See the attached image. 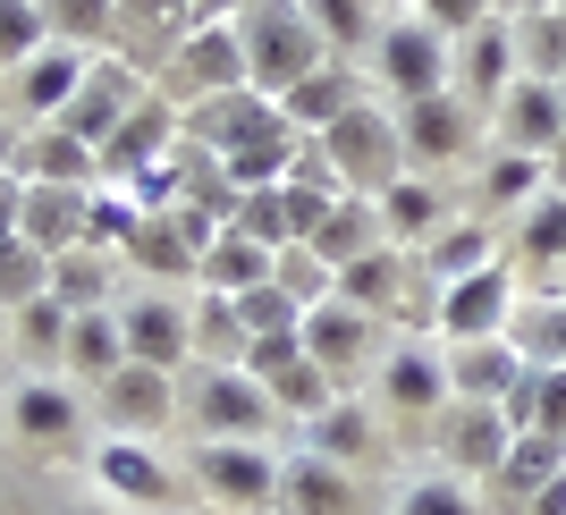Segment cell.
Returning <instances> with one entry per match:
<instances>
[{
	"label": "cell",
	"instance_id": "31",
	"mask_svg": "<svg viewBox=\"0 0 566 515\" xmlns=\"http://www.w3.org/2000/svg\"><path fill=\"white\" fill-rule=\"evenodd\" d=\"M34 51H43V9L0 0V60H34Z\"/></svg>",
	"mask_w": 566,
	"mask_h": 515
},
{
	"label": "cell",
	"instance_id": "10",
	"mask_svg": "<svg viewBox=\"0 0 566 515\" xmlns=\"http://www.w3.org/2000/svg\"><path fill=\"white\" fill-rule=\"evenodd\" d=\"M118 111H136V76L85 69V85H76V102H69V136H102Z\"/></svg>",
	"mask_w": 566,
	"mask_h": 515
},
{
	"label": "cell",
	"instance_id": "21",
	"mask_svg": "<svg viewBox=\"0 0 566 515\" xmlns=\"http://www.w3.org/2000/svg\"><path fill=\"white\" fill-rule=\"evenodd\" d=\"M25 169H34V187H60V178H85V136H69V127H43V136L25 144Z\"/></svg>",
	"mask_w": 566,
	"mask_h": 515
},
{
	"label": "cell",
	"instance_id": "35",
	"mask_svg": "<svg viewBox=\"0 0 566 515\" xmlns=\"http://www.w3.org/2000/svg\"><path fill=\"white\" fill-rule=\"evenodd\" d=\"M18 422L34 431V440H60V431L76 422V406H69V398H51V389H25V398H18Z\"/></svg>",
	"mask_w": 566,
	"mask_h": 515
},
{
	"label": "cell",
	"instance_id": "33",
	"mask_svg": "<svg viewBox=\"0 0 566 515\" xmlns=\"http://www.w3.org/2000/svg\"><path fill=\"white\" fill-rule=\"evenodd\" d=\"M118 355H127L118 322H76V364H85V372H118Z\"/></svg>",
	"mask_w": 566,
	"mask_h": 515
},
{
	"label": "cell",
	"instance_id": "8",
	"mask_svg": "<svg viewBox=\"0 0 566 515\" xmlns=\"http://www.w3.org/2000/svg\"><path fill=\"white\" fill-rule=\"evenodd\" d=\"M18 229L34 237L43 254H51V245L69 254L76 237H94V211H85V195H76V187L69 195H60V187H25V220H18Z\"/></svg>",
	"mask_w": 566,
	"mask_h": 515
},
{
	"label": "cell",
	"instance_id": "17",
	"mask_svg": "<svg viewBox=\"0 0 566 515\" xmlns=\"http://www.w3.org/2000/svg\"><path fill=\"white\" fill-rule=\"evenodd\" d=\"M85 69H76V51H34L25 60V111H69Z\"/></svg>",
	"mask_w": 566,
	"mask_h": 515
},
{
	"label": "cell",
	"instance_id": "12",
	"mask_svg": "<svg viewBox=\"0 0 566 515\" xmlns=\"http://www.w3.org/2000/svg\"><path fill=\"white\" fill-rule=\"evenodd\" d=\"M347 111H355L347 69H313V76H296V94H287V118H305V127H338Z\"/></svg>",
	"mask_w": 566,
	"mask_h": 515
},
{
	"label": "cell",
	"instance_id": "23",
	"mask_svg": "<svg viewBox=\"0 0 566 515\" xmlns=\"http://www.w3.org/2000/svg\"><path fill=\"white\" fill-rule=\"evenodd\" d=\"M111 406H118V422H127V414H136V422H161L169 389H161L153 364H127V372H111Z\"/></svg>",
	"mask_w": 566,
	"mask_h": 515
},
{
	"label": "cell",
	"instance_id": "22",
	"mask_svg": "<svg viewBox=\"0 0 566 515\" xmlns=\"http://www.w3.org/2000/svg\"><path fill=\"white\" fill-rule=\"evenodd\" d=\"M524 254L533 262H566V195L542 187L533 203H524Z\"/></svg>",
	"mask_w": 566,
	"mask_h": 515
},
{
	"label": "cell",
	"instance_id": "5",
	"mask_svg": "<svg viewBox=\"0 0 566 515\" xmlns=\"http://www.w3.org/2000/svg\"><path fill=\"white\" fill-rule=\"evenodd\" d=\"M380 76L398 85V102L440 94V43H431V25H389L380 34Z\"/></svg>",
	"mask_w": 566,
	"mask_h": 515
},
{
	"label": "cell",
	"instance_id": "36",
	"mask_svg": "<svg viewBox=\"0 0 566 515\" xmlns=\"http://www.w3.org/2000/svg\"><path fill=\"white\" fill-rule=\"evenodd\" d=\"M431 211H440V203H431V187H389L380 220H389L398 237H423V229H431Z\"/></svg>",
	"mask_w": 566,
	"mask_h": 515
},
{
	"label": "cell",
	"instance_id": "24",
	"mask_svg": "<svg viewBox=\"0 0 566 515\" xmlns=\"http://www.w3.org/2000/svg\"><path fill=\"white\" fill-rule=\"evenodd\" d=\"M237 322L254 329V338H296V329H305L280 287H237Z\"/></svg>",
	"mask_w": 566,
	"mask_h": 515
},
{
	"label": "cell",
	"instance_id": "4",
	"mask_svg": "<svg viewBox=\"0 0 566 515\" xmlns=\"http://www.w3.org/2000/svg\"><path fill=\"white\" fill-rule=\"evenodd\" d=\"M507 448H516V422H507V406L465 398V406L449 414V456H457V465L499 473V465H507Z\"/></svg>",
	"mask_w": 566,
	"mask_h": 515
},
{
	"label": "cell",
	"instance_id": "16",
	"mask_svg": "<svg viewBox=\"0 0 566 515\" xmlns=\"http://www.w3.org/2000/svg\"><path fill=\"white\" fill-rule=\"evenodd\" d=\"M280 498H287L296 515H338V507H347V473H331L322 456H305V465L280 473Z\"/></svg>",
	"mask_w": 566,
	"mask_h": 515
},
{
	"label": "cell",
	"instance_id": "13",
	"mask_svg": "<svg viewBox=\"0 0 566 515\" xmlns=\"http://www.w3.org/2000/svg\"><path fill=\"white\" fill-rule=\"evenodd\" d=\"M373 245H380V229H373V211H364V203H331V220L313 229V254L338 262V271H347V262H364Z\"/></svg>",
	"mask_w": 566,
	"mask_h": 515
},
{
	"label": "cell",
	"instance_id": "1",
	"mask_svg": "<svg viewBox=\"0 0 566 515\" xmlns=\"http://www.w3.org/2000/svg\"><path fill=\"white\" fill-rule=\"evenodd\" d=\"M313 51H322V25L296 18V9H271V18H254V34H245V69H254L262 85H280V76H313Z\"/></svg>",
	"mask_w": 566,
	"mask_h": 515
},
{
	"label": "cell",
	"instance_id": "26",
	"mask_svg": "<svg viewBox=\"0 0 566 515\" xmlns=\"http://www.w3.org/2000/svg\"><path fill=\"white\" fill-rule=\"evenodd\" d=\"M187 76H203V85L229 94L237 76H245V51H237L229 34H195V43H187Z\"/></svg>",
	"mask_w": 566,
	"mask_h": 515
},
{
	"label": "cell",
	"instance_id": "44",
	"mask_svg": "<svg viewBox=\"0 0 566 515\" xmlns=\"http://www.w3.org/2000/svg\"><path fill=\"white\" fill-rule=\"evenodd\" d=\"M491 9H499V18H516V25H524V18H542V9H558V0H491Z\"/></svg>",
	"mask_w": 566,
	"mask_h": 515
},
{
	"label": "cell",
	"instance_id": "40",
	"mask_svg": "<svg viewBox=\"0 0 566 515\" xmlns=\"http://www.w3.org/2000/svg\"><path fill=\"white\" fill-rule=\"evenodd\" d=\"M305 18L322 25L331 43H355V34H364V9H355V0H305Z\"/></svg>",
	"mask_w": 566,
	"mask_h": 515
},
{
	"label": "cell",
	"instance_id": "27",
	"mask_svg": "<svg viewBox=\"0 0 566 515\" xmlns=\"http://www.w3.org/2000/svg\"><path fill=\"white\" fill-rule=\"evenodd\" d=\"M440 389H449V372H440L431 355H398V364H389V398L398 406H440Z\"/></svg>",
	"mask_w": 566,
	"mask_h": 515
},
{
	"label": "cell",
	"instance_id": "19",
	"mask_svg": "<svg viewBox=\"0 0 566 515\" xmlns=\"http://www.w3.org/2000/svg\"><path fill=\"white\" fill-rule=\"evenodd\" d=\"M516 355L524 364H542V372H566V305H533V313H516Z\"/></svg>",
	"mask_w": 566,
	"mask_h": 515
},
{
	"label": "cell",
	"instance_id": "39",
	"mask_svg": "<svg viewBox=\"0 0 566 515\" xmlns=\"http://www.w3.org/2000/svg\"><path fill=\"white\" fill-rule=\"evenodd\" d=\"M51 287H60V296H69V305H94V296H102V262L69 254V262H60V271H51Z\"/></svg>",
	"mask_w": 566,
	"mask_h": 515
},
{
	"label": "cell",
	"instance_id": "20",
	"mask_svg": "<svg viewBox=\"0 0 566 515\" xmlns=\"http://www.w3.org/2000/svg\"><path fill=\"white\" fill-rule=\"evenodd\" d=\"M406 136H415V153H457V144H465V111H457V94L406 102Z\"/></svg>",
	"mask_w": 566,
	"mask_h": 515
},
{
	"label": "cell",
	"instance_id": "42",
	"mask_svg": "<svg viewBox=\"0 0 566 515\" xmlns=\"http://www.w3.org/2000/svg\"><path fill=\"white\" fill-rule=\"evenodd\" d=\"M18 220H25V187H0V245L18 237Z\"/></svg>",
	"mask_w": 566,
	"mask_h": 515
},
{
	"label": "cell",
	"instance_id": "11",
	"mask_svg": "<svg viewBox=\"0 0 566 515\" xmlns=\"http://www.w3.org/2000/svg\"><path fill=\"white\" fill-rule=\"evenodd\" d=\"M203 422H220V431H262V422H271V389H262V380H237V372L203 380Z\"/></svg>",
	"mask_w": 566,
	"mask_h": 515
},
{
	"label": "cell",
	"instance_id": "34",
	"mask_svg": "<svg viewBox=\"0 0 566 515\" xmlns=\"http://www.w3.org/2000/svg\"><path fill=\"white\" fill-rule=\"evenodd\" d=\"M313 448H322V456H355V448H364V414H355V406H322V414H313Z\"/></svg>",
	"mask_w": 566,
	"mask_h": 515
},
{
	"label": "cell",
	"instance_id": "37",
	"mask_svg": "<svg viewBox=\"0 0 566 515\" xmlns=\"http://www.w3.org/2000/svg\"><path fill=\"white\" fill-rule=\"evenodd\" d=\"M398 515H473V498L457 491V482H415V491L398 498Z\"/></svg>",
	"mask_w": 566,
	"mask_h": 515
},
{
	"label": "cell",
	"instance_id": "45",
	"mask_svg": "<svg viewBox=\"0 0 566 515\" xmlns=\"http://www.w3.org/2000/svg\"><path fill=\"white\" fill-rule=\"evenodd\" d=\"M542 178H549V187L566 195V136H558V144H549V153H542Z\"/></svg>",
	"mask_w": 566,
	"mask_h": 515
},
{
	"label": "cell",
	"instance_id": "29",
	"mask_svg": "<svg viewBox=\"0 0 566 515\" xmlns=\"http://www.w3.org/2000/svg\"><path fill=\"white\" fill-rule=\"evenodd\" d=\"M237 237H254V245H280V237H296V220H287V195H245V203H237Z\"/></svg>",
	"mask_w": 566,
	"mask_h": 515
},
{
	"label": "cell",
	"instance_id": "9",
	"mask_svg": "<svg viewBox=\"0 0 566 515\" xmlns=\"http://www.w3.org/2000/svg\"><path fill=\"white\" fill-rule=\"evenodd\" d=\"M118 338H127V364H153V372H169V364H178V347H187V322H178L169 305H127Z\"/></svg>",
	"mask_w": 566,
	"mask_h": 515
},
{
	"label": "cell",
	"instance_id": "47",
	"mask_svg": "<svg viewBox=\"0 0 566 515\" xmlns=\"http://www.w3.org/2000/svg\"><path fill=\"white\" fill-rule=\"evenodd\" d=\"M0 169H9V136H0Z\"/></svg>",
	"mask_w": 566,
	"mask_h": 515
},
{
	"label": "cell",
	"instance_id": "3",
	"mask_svg": "<svg viewBox=\"0 0 566 515\" xmlns=\"http://www.w3.org/2000/svg\"><path fill=\"white\" fill-rule=\"evenodd\" d=\"M440 322H449V338L465 347V338H499V329L516 322V296H507V271H473V280H449V296H440Z\"/></svg>",
	"mask_w": 566,
	"mask_h": 515
},
{
	"label": "cell",
	"instance_id": "32",
	"mask_svg": "<svg viewBox=\"0 0 566 515\" xmlns=\"http://www.w3.org/2000/svg\"><path fill=\"white\" fill-rule=\"evenodd\" d=\"M389 287H398V262L389 254H364V262H347V305H389Z\"/></svg>",
	"mask_w": 566,
	"mask_h": 515
},
{
	"label": "cell",
	"instance_id": "6",
	"mask_svg": "<svg viewBox=\"0 0 566 515\" xmlns=\"http://www.w3.org/2000/svg\"><path fill=\"white\" fill-rule=\"evenodd\" d=\"M524 380V355L507 347V338H465V347L449 355V389H465V398H507V389H516Z\"/></svg>",
	"mask_w": 566,
	"mask_h": 515
},
{
	"label": "cell",
	"instance_id": "7",
	"mask_svg": "<svg viewBox=\"0 0 566 515\" xmlns=\"http://www.w3.org/2000/svg\"><path fill=\"white\" fill-rule=\"evenodd\" d=\"M195 473H203L220 498H237V507H254V498L280 491V465H271L262 448H203V456H195Z\"/></svg>",
	"mask_w": 566,
	"mask_h": 515
},
{
	"label": "cell",
	"instance_id": "2",
	"mask_svg": "<svg viewBox=\"0 0 566 515\" xmlns=\"http://www.w3.org/2000/svg\"><path fill=\"white\" fill-rule=\"evenodd\" d=\"M499 127H507V144H516V153H533V161H542L549 144L566 136V94L549 85V76H516V85L499 94Z\"/></svg>",
	"mask_w": 566,
	"mask_h": 515
},
{
	"label": "cell",
	"instance_id": "28",
	"mask_svg": "<svg viewBox=\"0 0 566 515\" xmlns=\"http://www.w3.org/2000/svg\"><path fill=\"white\" fill-rule=\"evenodd\" d=\"M102 482L127 498H161V465L153 456H136V448H102Z\"/></svg>",
	"mask_w": 566,
	"mask_h": 515
},
{
	"label": "cell",
	"instance_id": "38",
	"mask_svg": "<svg viewBox=\"0 0 566 515\" xmlns=\"http://www.w3.org/2000/svg\"><path fill=\"white\" fill-rule=\"evenodd\" d=\"M43 18L60 25V34H102V18H111V0H43Z\"/></svg>",
	"mask_w": 566,
	"mask_h": 515
},
{
	"label": "cell",
	"instance_id": "30",
	"mask_svg": "<svg viewBox=\"0 0 566 515\" xmlns=\"http://www.w3.org/2000/svg\"><path fill=\"white\" fill-rule=\"evenodd\" d=\"M431 271H440V280H473V271H491V237H482V229L440 237V245H431Z\"/></svg>",
	"mask_w": 566,
	"mask_h": 515
},
{
	"label": "cell",
	"instance_id": "41",
	"mask_svg": "<svg viewBox=\"0 0 566 515\" xmlns=\"http://www.w3.org/2000/svg\"><path fill=\"white\" fill-rule=\"evenodd\" d=\"M423 18L431 25H465V34H473V25L491 18V0H423Z\"/></svg>",
	"mask_w": 566,
	"mask_h": 515
},
{
	"label": "cell",
	"instance_id": "15",
	"mask_svg": "<svg viewBox=\"0 0 566 515\" xmlns=\"http://www.w3.org/2000/svg\"><path fill=\"white\" fill-rule=\"evenodd\" d=\"M507 34H516V60H524V76H549V85L566 76V9H542V18L507 25Z\"/></svg>",
	"mask_w": 566,
	"mask_h": 515
},
{
	"label": "cell",
	"instance_id": "18",
	"mask_svg": "<svg viewBox=\"0 0 566 515\" xmlns=\"http://www.w3.org/2000/svg\"><path fill=\"white\" fill-rule=\"evenodd\" d=\"M161 136H169V111H153V102H144L136 118H118V127H111V144H102V161H111L118 178H127V169H144L153 153H161Z\"/></svg>",
	"mask_w": 566,
	"mask_h": 515
},
{
	"label": "cell",
	"instance_id": "43",
	"mask_svg": "<svg viewBox=\"0 0 566 515\" xmlns=\"http://www.w3.org/2000/svg\"><path fill=\"white\" fill-rule=\"evenodd\" d=\"M533 515H566V473H549L542 498H533Z\"/></svg>",
	"mask_w": 566,
	"mask_h": 515
},
{
	"label": "cell",
	"instance_id": "25",
	"mask_svg": "<svg viewBox=\"0 0 566 515\" xmlns=\"http://www.w3.org/2000/svg\"><path fill=\"white\" fill-rule=\"evenodd\" d=\"M0 305H43V245H0Z\"/></svg>",
	"mask_w": 566,
	"mask_h": 515
},
{
	"label": "cell",
	"instance_id": "14",
	"mask_svg": "<svg viewBox=\"0 0 566 515\" xmlns=\"http://www.w3.org/2000/svg\"><path fill=\"white\" fill-rule=\"evenodd\" d=\"M296 338H305V355L322 364V372H331V364H347V355L364 347V305H331V313H305V329H296Z\"/></svg>",
	"mask_w": 566,
	"mask_h": 515
},
{
	"label": "cell",
	"instance_id": "46",
	"mask_svg": "<svg viewBox=\"0 0 566 515\" xmlns=\"http://www.w3.org/2000/svg\"><path fill=\"white\" fill-rule=\"evenodd\" d=\"M212 9H229V0H195V18H212Z\"/></svg>",
	"mask_w": 566,
	"mask_h": 515
}]
</instances>
